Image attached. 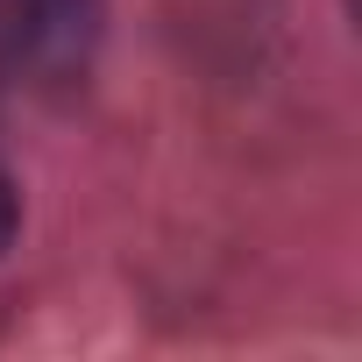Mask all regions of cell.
<instances>
[{
	"instance_id": "6da1fadb",
	"label": "cell",
	"mask_w": 362,
	"mask_h": 362,
	"mask_svg": "<svg viewBox=\"0 0 362 362\" xmlns=\"http://www.w3.org/2000/svg\"><path fill=\"white\" fill-rule=\"evenodd\" d=\"M15 221H22V206H15V185H8V177H0V249L15 242Z\"/></svg>"
}]
</instances>
